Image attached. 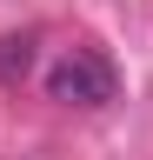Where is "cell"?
<instances>
[{
  "label": "cell",
  "mask_w": 153,
  "mask_h": 160,
  "mask_svg": "<svg viewBox=\"0 0 153 160\" xmlns=\"http://www.w3.org/2000/svg\"><path fill=\"white\" fill-rule=\"evenodd\" d=\"M47 93L60 100V107H107V100L120 93V73H113L107 53L67 47L60 60H53V73H47Z\"/></svg>",
  "instance_id": "obj_1"
},
{
  "label": "cell",
  "mask_w": 153,
  "mask_h": 160,
  "mask_svg": "<svg viewBox=\"0 0 153 160\" xmlns=\"http://www.w3.org/2000/svg\"><path fill=\"white\" fill-rule=\"evenodd\" d=\"M33 73V33H7L0 40V87H20Z\"/></svg>",
  "instance_id": "obj_2"
}]
</instances>
